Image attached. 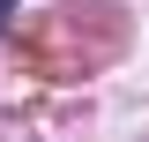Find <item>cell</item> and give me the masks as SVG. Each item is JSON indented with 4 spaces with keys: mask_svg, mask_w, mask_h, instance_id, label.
<instances>
[{
    "mask_svg": "<svg viewBox=\"0 0 149 142\" xmlns=\"http://www.w3.org/2000/svg\"><path fill=\"white\" fill-rule=\"evenodd\" d=\"M8 15H15V0H0V30H8Z\"/></svg>",
    "mask_w": 149,
    "mask_h": 142,
    "instance_id": "1",
    "label": "cell"
}]
</instances>
